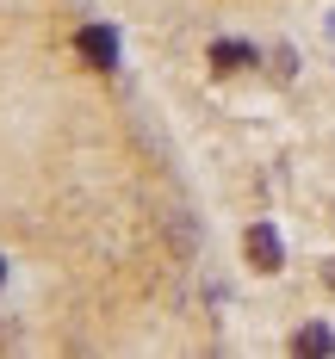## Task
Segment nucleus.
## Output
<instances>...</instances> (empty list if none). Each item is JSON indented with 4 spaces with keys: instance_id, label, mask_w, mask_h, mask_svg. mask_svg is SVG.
Wrapping results in <instances>:
<instances>
[{
    "instance_id": "obj_1",
    "label": "nucleus",
    "mask_w": 335,
    "mask_h": 359,
    "mask_svg": "<svg viewBox=\"0 0 335 359\" xmlns=\"http://www.w3.org/2000/svg\"><path fill=\"white\" fill-rule=\"evenodd\" d=\"M74 50L87 69H118V32L112 25H81L74 32Z\"/></svg>"
},
{
    "instance_id": "obj_2",
    "label": "nucleus",
    "mask_w": 335,
    "mask_h": 359,
    "mask_svg": "<svg viewBox=\"0 0 335 359\" xmlns=\"http://www.w3.org/2000/svg\"><path fill=\"white\" fill-rule=\"evenodd\" d=\"M242 254H249V266H255V273H280V260H286L280 236H273V223H255V229L242 236Z\"/></svg>"
},
{
    "instance_id": "obj_3",
    "label": "nucleus",
    "mask_w": 335,
    "mask_h": 359,
    "mask_svg": "<svg viewBox=\"0 0 335 359\" xmlns=\"http://www.w3.org/2000/svg\"><path fill=\"white\" fill-rule=\"evenodd\" d=\"M211 69H218V74L255 69V43H236V37H223V43H211Z\"/></svg>"
},
{
    "instance_id": "obj_4",
    "label": "nucleus",
    "mask_w": 335,
    "mask_h": 359,
    "mask_svg": "<svg viewBox=\"0 0 335 359\" xmlns=\"http://www.w3.org/2000/svg\"><path fill=\"white\" fill-rule=\"evenodd\" d=\"M292 353H335V334L323 323H310V328H298V334H292Z\"/></svg>"
},
{
    "instance_id": "obj_5",
    "label": "nucleus",
    "mask_w": 335,
    "mask_h": 359,
    "mask_svg": "<svg viewBox=\"0 0 335 359\" xmlns=\"http://www.w3.org/2000/svg\"><path fill=\"white\" fill-rule=\"evenodd\" d=\"M323 279H329V291H335V260H329V266H323Z\"/></svg>"
},
{
    "instance_id": "obj_6",
    "label": "nucleus",
    "mask_w": 335,
    "mask_h": 359,
    "mask_svg": "<svg viewBox=\"0 0 335 359\" xmlns=\"http://www.w3.org/2000/svg\"><path fill=\"white\" fill-rule=\"evenodd\" d=\"M0 285H6V260H0Z\"/></svg>"
}]
</instances>
